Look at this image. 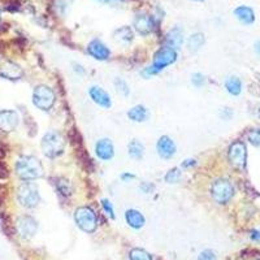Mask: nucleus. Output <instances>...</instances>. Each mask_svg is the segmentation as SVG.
Here are the masks:
<instances>
[{"mask_svg": "<svg viewBox=\"0 0 260 260\" xmlns=\"http://www.w3.org/2000/svg\"><path fill=\"white\" fill-rule=\"evenodd\" d=\"M233 15L243 25H253L255 22V12L249 5H238L233 11Z\"/></svg>", "mask_w": 260, "mask_h": 260, "instance_id": "dca6fc26", "label": "nucleus"}, {"mask_svg": "<svg viewBox=\"0 0 260 260\" xmlns=\"http://www.w3.org/2000/svg\"><path fill=\"white\" fill-rule=\"evenodd\" d=\"M203 44H204V35L200 34V33L193 34L190 38L187 39V48L191 52H197L198 50H200Z\"/></svg>", "mask_w": 260, "mask_h": 260, "instance_id": "b1692460", "label": "nucleus"}, {"mask_svg": "<svg viewBox=\"0 0 260 260\" xmlns=\"http://www.w3.org/2000/svg\"><path fill=\"white\" fill-rule=\"evenodd\" d=\"M33 103L38 109L48 111L55 104V93L46 85L37 86L33 91Z\"/></svg>", "mask_w": 260, "mask_h": 260, "instance_id": "0eeeda50", "label": "nucleus"}, {"mask_svg": "<svg viewBox=\"0 0 260 260\" xmlns=\"http://www.w3.org/2000/svg\"><path fill=\"white\" fill-rule=\"evenodd\" d=\"M211 195L219 204H226L234 195V187L229 180L219 179L211 186Z\"/></svg>", "mask_w": 260, "mask_h": 260, "instance_id": "39448f33", "label": "nucleus"}, {"mask_svg": "<svg viewBox=\"0 0 260 260\" xmlns=\"http://www.w3.org/2000/svg\"><path fill=\"white\" fill-rule=\"evenodd\" d=\"M134 29H136L140 35H148L154 31L155 27V19L146 13H138L134 17Z\"/></svg>", "mask_w": 260, "mask_h": 260, "instance_id": "9d476101", "label": "nucleus"}, {"mask_svg": "<svg viewBox=\"0 0 260 260\" xmlns=\"http://www.w3.org/2000/svg\"><path fill=\"white\" fill-rule=\"evenodd\" d=\"M250 237L253 238L254 241H260V232H258V230H251Z\"/></svg>", "mask_w": 260, "mask_h": 260, "instance_id": "e433bc0d", "label": "nucleus"}, {"mask_svg": "<svg viewBox=\"0 0 260 260\" xmlns=\"http://www.w3.org/2000/svg\"><path fill=\"white\" fill-rule=\"evenodd\" d=\"M40 147H42L43 155L50 158V159H55L64 152L65 142H64V138L60 133L52 130V132L44 134V137L42 138Z\"/></svg>", "mask_w": 260, "mask_h": 260, "instance_id": "7ed1b4c3", "label": "nucleus"}, {"mask_svg": "<svg viewBox=\"0 0 260 260\" xmlns=\"http://www.w3.org/2000/svg\"><path fill=\"white\" fill-rule=\"evenodd\" d=\"M17 200L25 208H34L40 200L37 185L31 182H22L17 189Z\"/></svg>", "mask_w": 260, "mask_h": 260, "instance_id": "20e7f679", "label": "nucleus"}, {"mask_svg": "<svg viewBox=\"0 0 260 260\" xmlns=\"http://www.w3.org/2000/svg\"><path fill=\"white\" fill-rule=\"evenodd\" d=\"M156 150L161 159H171L176 154V144L169 137L163 136L160 137L156 143Z\"/></svg>", "mask_w": 260, "mask_h": 260, "instance_id": "4468645a", "label": "nucleus"}, {"mask_svg": "<svg viewBox=\"0 0 260 260\" xmlns=\"http://www.w3.org/2000/svg\"><path fill=\"white\" fill-rule=\"evenodd\" d=\"M128 154L129 156L134 160H140L144 155V146L140 143V140H133L128 144Z\"/></svg>", "mask_w": 260, "mask_h": 260, "instance_id": "4be33fe9", "label": "nucleus"}, {"mask_svg": "<svg viewBox=\"0 0 260 260\" xmlns=\"http://www.w3.org/2000/svg\"><path fill=\"white\" fill-rule=\"evenodd\" d=\"M225 89L230 95L237 97L242 93V81L236 76H230L225 80Z\"/></svg>", "mask_w": 260, "mask_h": 260, "instance_id": "412c9836", "label": "nucleus"}, {"mask_svg": "<svg viewBox=\"0 0 260 260\" xmlns=\"http://www.w3.org/2000/svg\"><path fill=\"white\" fill-rule=\"evenodd\" d=\"M167 44L168 47H171L173 50H177L180 47L182 46L183 42V37H182V31L180 27H176L173 30H171L167 34Z\"/></svg>", "mask_w": 260, "mask_h": 260, "instance_id": "aec40b11", "label": "nucleus"}, {"mask_svg": "<svg viewBox=\"0 0 260 260\" xmlns=\"http://www.w3.org/2000/svg\"><path fill=\"white\" fill-rule=\"evenodd\" d=\"M198 260H218V257L212 250H204L199 254Z\"/></svg>", "mask_w": 260, "mask_h": 260, "instance_id": "2f4dec72", "label": "nucleus"}, {"mask_svg": "<svg viewBox=\"0 0 260 260\" xmlns=\"http://www.w3.org/2000/svg\"><path fill=\"white\" fill-rule=\"evenodd\" d=\"M134 179H136V176L130 175V173H124V175H121V180H122V181H125V182H128V181H130V180H134Z\"/></svg>", "mask_w": 260, "mask_h": 260, "instance_id": "c9c22d12", "label": "nucleus"}, {"mask_svg": "<svg viewBox=\"0 0 260 260\" xmlns=\"http://www.w3.org/2000/svg\"><path fill=\"white\" fill-rule=\"evenodd\" d=\"M101 207H103V210L105 211V214L108 215L109 218L115 219V210H113V206L108 199H101Z\"/></svg>", "mask_w": 260, "mask_h": 260, "instance_id": "c756f323", "label": "nucleus"}, {"mask_svg": "<svg viewBox=\"0 0 260 260\" xmlns=\"http://www.w3.org/2000/svg\"><path fill=\"white\" fill-rule=\"evenodd\" d=\"M16 229L21 237L25 238V240H30L37 233L38 224L31 216H21L16 221Z\"/></svg>", "mask_w": 260, "mask_h": 260, "instance_id": "1a4fd4ad", "label": "nucleus"}, {"mask_svg": "<svg viewBox=\"0 0 260 260\" xmlns=\"http://www.w3.org/2000/svg\"><path fill=\"white\" fill-rule=\"evenodd\" d=\"M140 189H142L144 193H150L151 190H154V186H152V185H150V183L144 182V183H142V185H140Z\"/></svg>", "mask_w": 260, "mask_h": 260, "instance_id": "72a5a7b5", "label": "nucleus"}, {"mask_svg": "<svg viewBox=\"0 0 260 260\" xmlns=\"http://www.w3.org/2000/svg\"><path fill=\"white\" fill-rule=\"evenodd\" d=\"M0 76L7 80H20L23 76V70L16 62L7 61L0 68Z\"/></svg>", "mask_w": 260, "mask_h": 260, "instance_id": "f3484780", "label": "nucleus"}, {"mask_svg": "<svg viewBox=\"0 0 260 260\" xmlns=\"http://www.w3.org/2000/svg\"><path fill=\"white\" fill-rule=\"evenodd\" d=\"M195 164H197V161H195L194 159H189V160H185L182 163V167L183 168H189V167H194Z\"/></svg>", "mask_w": 260, "mask_h": 260, "instance_id": "f704fd0d", "label": "nucleus"}, {"mask_svg": "<svg viewBox=\"0 0 260 260\" xmlns=\"http://www.w3.org/2000/svg\"><path fill=\"white\" fill-rule=\"evenodd\" d=\"M228 158L230 164L237 169H245L247 164V148L241 140H236L230 144L228 150Z\"/></svg>", "mask_w": 260, "mask_h": 260, "instance_id": "6e6552de", "label": "nucleus"}, {"mask_svg": "<svg viewBox=\"0 0 260 260\" xmlns=\"http://www.w3.org/2000/svg\"><path fill=\"white\" fill-rule=\"evenodd\" d=\"M115 87H116L117 93L121 94V95H125V97H128L129 93H130L128 83H126V81L122 80V78H116V80H115Z\"/></svg>", "mask_w": 260, "mask_h": 260, "instance_id": "bb28decb", "label": "nucleus"}, {"mask_svg": "<svg viewBox=\"0 0 260 260\" xmlns=\"http://www.w3.org/2000/svg\"><path fill=\"white\" fill-rule=\"evenodd\" d=\"M55 185H56V189H58L59 193L64 195V197H69V195H72V193H73V186H72L69 180L61 179V177H60V179H58V181L55 182Z\"/></svg>", "mask_w": 260, "mask_h": 260, "instance_id": "393cba45", "label": "nucleus"}, {"mask_svg": "<svg viewBox=\"0 0 260 260\" xmlns=\"http://www.w3.org/2000/svg\"><path fill=\"white\" fill-rule=\"evenodd\" d=\"M177 60V52L176 50L171 48V47H161L154 56V62L151 65L147 66L146 69L142 72L144 77H151L155 74L160 73L164 68H167L168 65H171Z\"/></svg>", "mask_w": 260, "mask_h": 260, "instance_id": "f03ea898", "label": "nucleus"}, {"mask_svg": "<svg viewBox=\"0 0 260 260\" xmlns=\"http://www.w3.org/2000/svg\"><path fill=\"white\" fill-rule=\"evenodd\" d=\"M148 109L144 105H136L129 109L128 117L134 122H143L148 119Z\"/></svg>", "mask_w": 260, "mask_h": 260, "instance_id": "6ab92c4d", "label": "nucleus"}, {"mask_svg": "<svg viewBox=\"0 0 260 260\" xmlns=\"http://www.w3.org/2000/svg\"><path fill=\"white\" fill-rule=\"evenodd\" d=\"M115 39H116L117 42L121 43H129L132 42L133 38H134V34H133L132 27L129 26H122L120 29H117L115 31V34H113Z\"/></svg>", "mask_w": 260, "mask_h": 260, "instance_id": "5701e85b", "label": "nucleus"}, {"mask_svg": "<svg viewBox=\"0 0 260 260\" xmlns=\"http://www.w3.org/2000/svg\"><path fill=\"white\" fill-rule=\"evenodd\" d=\"M259 260H260V259H259Z\"/></svg>", "mask_w": 260, "mask_h": 260, "instance_id": "a19ab883", "label": "nucleus"}, {"mask_svg": "<svg viewBox=\"0 0 260 260\" xmlns=\"http://www.w3.org/2000/svg\"><path fill=\"white\" fill-rule=\"evenodd\" d=\"M74 220L80 228L86 233H93L98 226L97 215L90 207H80L74 212Z\"/></svg>", "mask_w": 260, "mask_h": 260, "instance_id": "423d86ee", "label": "nucleus"}, {"mask_svg": "<svg viewBox=\"0 0 260 260\" xmlns=\"http://www.w3.org/2000/svg\"><path fill=\"white\" fill-rule=\"evenodd\" d=\"M130 260H152L151 255L142 249H133L129 255Z\"/></svg>", "mask_w": 260, "mask_h": 260, "instance_id": "a878e982", "label": "nucleus"}, {"mask_svg": "<svg viewBox=\"0 0 260 260\" xmlns=\"http://www.w3.org/2000/svg\"><path fill=\"white\" fill-rule=\"evenodd\" d=\"M125 220L129 224V226H132L133 229H140L144 225V222H146L143 215L137 210L126 211L125 212Z\"/></svg>", "mask_w": 260, "mask_h": 260, "instance_id": "a211bd4d", "label": "nucleus"}, {"mask_svg": "<svg viewBox=\"0 0 260 260\" xmlns=\"http://www.w3.org/2000/svg\"><path fill=\"white\" fill-rule=\"evenodd\" d=\"M87 52H89L94 59L97 60H100V61H104L107 59L111 56V51L104 43L100 42L99 39H94L89 43L87 46Z\"/></svg>", "mask_w": 260, "mask_h": 260, "instance_id": "ddd939ff", "label": "nucleus"}, {"mask_svg": "<svg viewBox=\"0 0 260 260\" xmlns=\"http://www.w3.org/2000/svg\"><path fill=\"white\" fill-rule=\"evenodd\" d=\"M8 177V168L4 163H0V179H7Z\"/></svg>", "mask_w": 260, "mask_h": 260, "instance_id": "473e14b6", "label": "nucleus"}, {"mask_svg": "<svg viewBox=\"0 0 260 260\" xmlns=\"http://www.w3.org/2000/svg\"><path fill=\"white\" fill-rule=\"evenodd\" d=\"M193 1H203V0H193Z\"/></svg>", "mask_w": 260, "mask_h": 260, "instance_id": "ea45409f", "label": "nucleus"}, {"mask_svg": "<svg viewBox=\"0 0 260 260\" xmlns=\"http://www.w3.org/2000/svg\"><path fill=\"white\" fill-rule=\"evenodd\" d=\"M204 82H206V78L204 76L200 73H194L191 76V83L195 86V87H202L204 85Z\"/></svg>", "mask_w": 260, "mask_h": 260, "instance_id": "7c9ffc66", "label": "nucleus"}, {"mask_svg": "<svg viewBox=\"0 0 260 260\" xmlns=\"http://www.w3.org/2000/svg\"><path fill=\"white\" fill-rule=\"evenodd\" d=\"M254 50H255V52H257L258 56H260V39L259 40H257V42H255V44H254Z\"/></svg>", "mask_w": 260, "mask_h": 260, "instance_id": "4c0bfd02", "label": "nucleus"}, {"mask_svg": "<svg viewBox=\"0 0 260 260\" xmlns=\"http://www.w3.org/2000/svg\"><path fill=\"white\" fill-rule=\"evenodd\" d=\"M249 140L255 147H260V129H254L249 133Z\"/></svg>", "mask_w": 260, "mask_h": 260, "instance_id": "c85d7f7f", "label": "nucleus"}, {"mask_svg": "<svg viewBox=\"0 0 260 260\" xmlns=\"http://www.w3.org/2000/svg\"><path fill=\"white\" fill-rule=\"evenodd\" d=\"M95 152H97V156L99 159L108 161L115 156V147H113V143L111 140L104 138V140H100L97 142Z\"/></svg>", "mask_w": 260, "mask_h": 260, "instance_id": "2eb2a0df", "label": "nucleus"}, {"mask_svg": "<svg viewBox=\"0 0 260 260\" xmlns=\"http://www.w3.org/2000/svg\"><path fill=\"white\" fill-rule=\"evenodd\" d=\"M180 180H181V172H180L179 168H173L165 176V181L168 183H177Z\"/></svg>", "mask_w": 260, "mask_h": 260, "instance_id": "cd10ccee", "label": "nucleus"}, {"mask_svg": "<svg viewBox=\"0 0 260 260\" xmlns=\"http://www.w3.org/2000/svg\"><path fill=\"white\" fill-rule=\"evenodd\" d=\"M16 173L23 181H34L43 176L42 163L35 156L23 155L16 161Z\"/></svg>", "mask_w": 260, "mask_h": 260, "instance_id": "f257e3e1", "label": "nucleus"}, {"mask_svg": "<svg viewBox=\"0 0 260 260\" xmlns=\"http://www.w3.org/2000/svg\"><path fill=\"white\" fill-rule=\"evenodd\" d=\"M98 1H100V3H111L112 0H98Z\"/></svg>", "mask_w": 260, "mask_h": 260, "instance_id": "58836bf2", "label": "nucleus"}, {"mask_svg": "<svg viewBox=\"0 0 260 260\" xmlns=\"http://www.w3.org/2000/svg\"><path fill=\"white\" fill-rule=\"evenodd\" d=\"M89 95L91 98V100L99 107L109 108L112 105V100H111V97L108 95V93L104 89L99 87V86H91L89 89Z\"/></svg>", "mask_w": 260, "mask_h": 260, "instance_id": "f8f14e48", "label": "nucleus"}, {"mask_svg": "<svg viewBox=\"0 0 260 260\" xmlns=\"http://www.w3.org/2000/svg\"><path fill=\"white\" fill-rule=\"evenodd\" d=\"M19 115L15 111H0V130L3 132H13L19 125Z\"/></svg>", "mask_w": 260, "mask_h": 260, "instance_id": "9b49d317", "label": "nucleus"}]
</instances>
